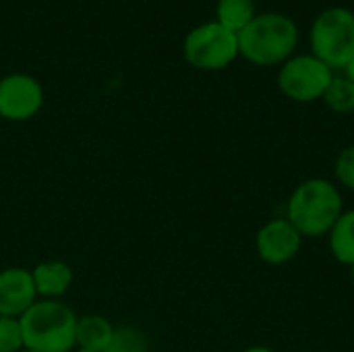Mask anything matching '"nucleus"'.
Segmentation results:
<instances>
[{
    "label": "nucleus",
    "instance_id": "obj_2",
    "mask_svg": "<svg viewBox=\"0 0 354 352\" xmlns=\"http://www.w3.org/2000/svg\"><path fill=\"white\" fill-rule=\"evenodd\" d=\"M239 56L255 66L284 64L299 46L297 23L282 12H257V17L236 35Z\"/></svg>",
    "mask_w": 354,
    "mask_h": 352
},
{
    "label": "nucleus",
    "instance_id": "obj_1",
    "mask_svg": "<svg viewBox=\"0 0 354 352\" xmlns=\"http://www.w3.org/2000/svg\"><path fill=\"white\" fill-rule=\"evenodd\" d=\"M344 212L342 193L328 178H307L290 195L286 203V220L305 239H319L332 230Z\"/></svg>",
    "mask_w": 354,
    "mask_h": 352
},
{
    "label": "nucleus",
    "instance_id": "obj_22",
    "mask_svg": "<svg viewBox=\"0 0 354 352\" xmlns=\"http://www.w3.org/2000/svg\"><path fill=\"white\" fill-rule=\"evenodd\" d=\"M0 118H2V116H0Z\"/></svg>",
    "mask_w": 354,
    "mask_h": 352
},
{
    "label": "nucleus",
    "instance_id": "obj_19",
    "mask_svg": "<svg viewBox=\"0 0 354 352\" xmlns=\"http://www.w3.org/2000/svg\"><path fill=\"white\" fill-rule=\"evenodd\" d=\"M243 352H274L272 349H268V346H249V349H245Z\"/></svg>",
    "mask_w": 354,
    "mask_h": 352
},
{
    "label": "nucleus",
    "instance_id": "obj_13",
    "mask_svg": "<svg viewBox=\"0 0 354 352\" xmlns=\"http://www.w3.org/2000/svg\"><path fill=\"white\" fill-rule=\"evenodd\" d=\"M257 17L255 0H218L216 2V23L232 33H241Z\"/></svg>",
    "mask_w": 354,
    "mask_h": 352
},
{
    "label": "nucleus",
    "instance_id": "obj_17",
    "mask_svg": "<svg viewBox=\"0 0 354 352\" xmlns=\"http://www.w3.org/2000/svg\"><path fill=\"white\" fill-rule=\"evenodd\" d=\"M334 174L338 185H342L344 189L354 191V145L344 147L334 164Z\"/></svg>",
    "mask_w": 354,
    "mask_h": 352
},
{
    "label": "nucleus",
    "instance_id": "obj_18",
    "mask_svg": "<svg viewBox=\"0 0 354 352\" xmlns=\"http://www.w3.org/2000/svg\"><path fill=\"white\" fill-rule=\"evenodd\" d=\"M344 77H348V79L354 83V58L348 62V66L344 68Z\"/></svg>",
    "mask_w": 354,
    "mask_h": 352
},
{
    "label": "nucleus",
    "instance_id": "obj_15",
    "mask_svg": "<svg viewBox=\"0 0 354 352\" xmlns=\"http://www.w3.org/2000/svg\"><path fill=\"white\" fill-rule=\"evenodd\" d=\"M104 352H149L147 336L133 326L114 328V336Z\"/></svg>",
    "mask_w": 354,
    "mask_h": 352
},
{
    "label": "nucleus",
    "instance_id": "obj_21",
    "mask_svg": "<svg viewBox=\"0 0 354 352\" xmlns=\"http://www.w3.org/2000/svg\"><path fill=\"white\" fill-rule=\"evenodd\" d=\"M21 352H35V351H27V349H23V351Z\"/></svg>",
    "mask_w": 354,
    "mask_h": 352
},
{
    "label": "nucleus",
    "instance_id": "obj_4",
    "mask_svg": "<svg viewBox=\"0 0 354 352\" xmlns=\"http://www.w3.org/2000/svg\"><path fill=\"white\" fill-rule=\"evenodd\" d=\"M311 54L332 71L346 68L354 58V12L346 6L322 10L309 31Z\"/></svg>",
    "mask_w": 354,
    "mask_h": 352
},
{
    "label": "nucleus",
    "instance_id": "obj_16",
    "mask_svg": "<svg viewBox=\"0 0 354 352\" xmlns=\"http://www.w3.org/2000/svg\"><path fill=\"white\" fill-rule=\"evenodd\" d=\"M23 344V332L21 322L15 317H2L0 315V352H21Z\"/></svg>",
    "mask_w": 354,
    "mask_h": 352
},
{
    "label": "nucleus",
    "instance_id": "obj_14",
    "mask_svg": "<svg viewBox=\"0 0 354 352\" xmlns=\"http://www.w3.org/2000/svg\"><path fill=\"white\" fill-rule=\"evenodd\" d=\"M330 110L338 114H348L354 112V83L348 77H336L330 81L324 98H322Z\"/></svg>",
    "mask_w": 354,
    "mask_h": 352
},
{
    "label": "nucleus",
    "instance_id": "obj_12",
    "mask_svg": "<svg viewBox=\"0 0 354 352\" xmlns=\"http://www.w3.org/2000/svg\"><path fill=\"white\" fill-rule=\"evenodd\" d=\"M330 239V251L336 257V261L353 268L354 266V210L342 212V216L336 220L332 230L328 232Z\"/></svg>",
    "mask_w": 354,
    "mask_h": 352
},
{
    "label": "nucleus",
    "instance_id": "obj_3",
    "mask_svg": "<svg viewBox=\"0 0 354 352\" xmlns=\"http://www.w3.org/2000/svg\"><path fill=\"white\" fill-rule=\"evenodd\" d=\"M19 322L27 351L71 352L75 349L79 317L58 299H37Z\"/></svg>",
    "mask_w": 354,
    "mask_h": 352
},
{
    "label": "nucleus",
    "instance_id": "obj_8",
    "mask_svg": "<svg viewBox=\"0 0 354 352\" xmlns=\"http://www.w3.org/2000/svg\"><path fill=\"white\" fill-rule=\"evenodd\" d=\"M303 237L286 218H272L266 222L255 239L257 255L268 266H284L301 251Z\"/></svg>",
    "mask_w": 354,
    "mask_h": 352
},
{
    "label": "nucleus",
    "instance_id": "obj_11",
    "mask_svg": "<svg viewBox=\"0 0 354 352\" xmlns=\"http://www.w3.org/2000/svg\"><path fill=\"white\" fill-rule=\"evenodd\" d=\"M114 336V326L102 315H85L77 322L75 346L79 352H104Z\"/></svg>",
    "mask_w": 354,
    "mask_h": 352
},
{
    "label": "nucleus",
    "instance_id": "obj_5",
    "mask_svg": "<svg viewBox=\"0 0 354 352\" xmlns=\"http://www.w3.org/2000/svg\"><path fill=\"white\" fill-rule=\"evenodd\" d=\"M183 54L199 71H222L239 58V37L220 23L207 21L187 33Z\"/></svg>",
    "mask_w": 354,
    "mask_h": 352
},
{
    "label": "nucleus",
    "instance_id": "obj_7",
    "mask_svg": "<svg viewBox=\"0 0 354 352\" xmlns=\"http://www.w3.org/2000/svg\"><path fill=\"white\" fill-rule=\"evenodd\" d=\"M44 106L39 81L25 73H12L0 79V116L23 122L33 118Z\"/></svg>",
    "mask_w": 354,
    "mask_h": 352
},
{
    "label": "nucleus",
    "instance_id": "obj_9",
    "mask_svg": "<svg viewBox=\"0 0 354 352\" xmlns=\"http://www.w3.org/2000/svg\"><path fill=\"white\" fill-rule=\"evenodd\" d=\"M37 301L31 270L6 268L0 272V315L19 319Z\"/></svg>",
    "mask_w": 354,
    "mask_h": 352
},
{
    "label": "nucleus",
    "instance_id": "obj_6",
    "mask_svg": "<svg viewBox=\"0 0 354 352\" xmlns=\"http://www.w3.org/2000/svg\"><path fill=\"white\" fill-rule=\"evenodd\" d=\"M334 71L313 54H295L278 71L280 91L299 104H309L322 100Z\"/></svg>",
    "mask_w": 354,
    "mask_h": 352
},
{
    "label": "nucleus",
    "instance_id": "obj_20",
    "mask_svg": "<svg viewBox=\"0 0 354 352\" xmlns=\"http://www.w3.org/2000/svg\"><path fill=\"white\" fill-rule=\"evenodd\" d=\"M351 280H353V284H354V266L351 268Z\"/></svg>",
    "mask_w": 354,
    "mask_h": 352
},
{
    "label": "nucleus",
    "instance_id": "obj_10",
    "mask_svg": "<svg viewBox=\"0 0 354 352\" xmlns=\"http://www.w3.org/2000/svg\"><path fill=\"white\" fill-rule=\"evenodd\" d=\"M31 276L37 297L41 299H60L68 293L73 284V270L66 261L60 259H48L37 263L31 270Z\"/></svg>",
    "mask_w": 354,
    "mask_h": 352
}]
</instances>
